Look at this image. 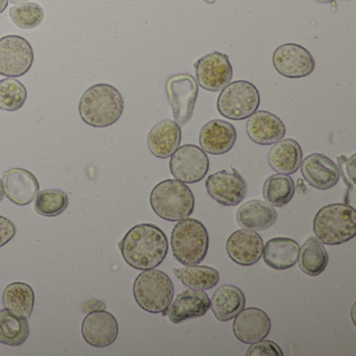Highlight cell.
I'll return each mask as SVG.
<instances>
[{"label": "cell", "instance_id": "6da1fadb", "mask_svg": "<svg viewBox=\"0 0 356 356\" xmlns=\"http://www.w3.org/2000/svg\"><path fill=\"white\" fill-rule=\"evenodd\" d=\"M120 249L129 266L139 270H152L159 266L168 255V237L155 225H137L124 235Z\"/></svg>", "mask_w": 356, "mask_h": 356}, {"label": "cell", "instance_id": "7a4b0ae2", "mask_svg": "<svg viewBox=\"0 0 356 356\" xmlns=\"http://www.w3.org/2000/svg\"><path fill=\"white\" fill-rule=\"evenodd\" d=\"M124 103L120 91L109 84H97L87 89L79 105L83 122L93 128H107L118 122Z\"/></svg>", "mask_w": 356, "mask_h": 356}, {"label": "cell", "instance_id": "3957f363", "mask_svg": "<svg viewBox=\"0 0 356 356\" xmlns=\"http://www.w3.org/2000/svg\"><path fill=\"white\" fill-rule=\"evenodd\" d=\"M314 232L327 245H341L356 235V211L348 204H331L314 216Z\"/></svg>", "mask_w": 356, "mask_h": 356}, {"label": "cell", "instance_id": "277c9868", "mask_svg": "<svg viewBox=\"0 0 356 356\" xmlns=\"http://www.w3.org/2000/svg\"><path fill=\"white\" fill-rule=\"evenodd\" d=\"M154 212L168 222L189 218L195 209V197L185 183L165 180L154 187L149 197Z\"/></svg>", "mask_w": 356, "mask_h": 356}, {"label": "cell", "instance_id": "5b68a950", "mask_svg": "<svg viewBox=\"0 0 356 356\" xmlns=\"http://www.w3.org/2000/svg\"><path fill=\"white\" fill-rule=\"evenodd\" d=\"M174 257L184 266L200 264L208 253L209 235L206 227L195 218L179 220L170 238Z\"/></svg>", "mask_w": 356, "mask_h": 356}, {"label": "cell", "instance_id": "8992f818", "mask_svg": "<svg viewBox=\"0 0 356 356\" xmlns=\"http://www.w3.org/2000/svg\"><path fill=\"white\" fill-rule=\"evenodd\" d=\"M133 293L137 304L149 314H161L174 298L172 279L159 270H143L135 279Z\"/></svg>", "mask_w": 356, "mask_h": 356}, {"label": "cell", "instance_id": "52a82bcc", "mask_svg": "<svg viewBox=\"0 0 356 356\" xmlns=\"http://www.w3.org/2000/svg\"><path fill=\"white\" fill-rule=\"evenodd\" d=\"M260 95L257 88L247 81H235L227 85L218 95V113L228 120H243L257 111Z\"/></svg>", "mask_w": 356, "mask_h": 356}, {"label": "cell", "instance_id": "ba28073f", "mask_svg": "<svg viewBox=\"0 0 356 356\" xmlns=\"http://www.w3.org/2000/svg\"><path fill=\"white\" fill-rule=\"evenodd\" d=\"M165 89L175 120L179 126H185L195 111L199 95L197 80L191 74H175L166 81Z\"/></svg>", "mask_w": 356, "mask_h": 356}, {"label": "cell", "instance_id": "9c48e42d", "mask_svg": "<svg viewBox=\"0 0 356 356\" xmlns=\"http://www.w3.org/2000/svg\"><path fill=\"white\" fill-rule=\"evenodd\" d=\"M34 63V51L24 37L9 35L0 39V74L19 78L30 72Z\"/></svg>", "mask_w": 356, "mask_h": 356}, {"label": "cell", "instance_id": "30bf717a", "mask_svg": "<svg viewBox=\"0 0 356 356\" xmlns=\"http://www.w3.org/2000/svg\"><path fill=\"white\" fill-rule=\"evenodd\" d=\"M170 157V172L181 182L187 184L200 182L209 170V158L197 145H182Z\"/></svg>", "mask_w": 356, "mask_h": 356}, {"label": "cell", "instance_id": "8fae6325", "mask_svg": "<svg viewBox=\"0 0 356 356\" xmlns=\"http://www.w3.org/2000/svg\"><path fill=\"white\" fill-rule=\"evenodd\" d=\"M273 65L284 78L302 79L310 76L316 68L312 54L299 44L286 43L273 54Z\"/></svg>", "mask_w": 356, "mask_h": 356}, {"label": "cell", "instance_id": "7c38bea8", "mask_svg": "<svg viewBox=\"0 0 356 356\" xmlns=\"http://www.w3.org/2000/svg\"><path fill=\"white\" fill-rule=\"evenodd\" d=\"M195 76L202 88L211 92L222 90L230 84L233 68L227 55L214 51L201 58L195 64Z\"/></svg>", "mask_w": 356, "mask_h": 356}, {"label": "cell", "instance_id": "4fadbf2b", "mask_svg": "<svg viewBox=\"0 0 356 356\" xmlns=\"http://www.w3.org/2000/svg\"><path fill=\"white\" fill-rule=\"evenodd\" d=\"M208 195L222 206L238 205L247 195L245 179L233 170V172L220 170L208 177L206 181Z\"/></svg>", "mask_w": 356, "mask_h": 356}, {"label": "cell", "instance_id": "5bb4252c", "mask_svg": "<svg viewBox=\"0 0 356 356\" xmlns=\"http://www.w3.org/2000/svg\"><path fill=\"white\" fill-rule=\"evenodd\" d=\"M300 168L306 182L318 191L332 188L341 179L337 164L323 154L308 156L302 160Z\"/></svg>", "mask_w": 356, "mask_h": 356}, {"label": "cell", "instance_id": "9a60e30c", "mask_svg": "<svg viewBox=\"0 0 356 356\" xmlns=\"http://www.w3.org/2000/svg\"><path fill=\"white\" fill-rule=\"evenodd\" d=\"M82 334L92 347H108L118 339V321L113 314L105 310L89 312L83 321Z\"/></svg>", "mask_w": 356, "mask_h": 356}, {"label": "cell", "instance_id": "2e32d148", "mask_svg": "<svg viewBox=\"0 0 356 356\" xmlns=\"http://www.w3.org/2000/svg\"><path fill=\"white\" fill-rule=\"evenodd\" d=\"M272 323L268 314L256 307L243 308L233 323V332L241 343L251 345L266 339L270 332Z\"/></svg>", "mask_w": 356, "mask_h": 356}, {"label": "cell", "instance_id": "e0dca14e", "mask_svg": "<svg viewBox=\"0 0 356 356\" xmlns=\"http://www.w3.org/2000/svg\"><path fill=\"white\" fill-rule=\"evenodd\" d=\"M226 249L229 257L235 264L243 266H253L261 258L264 241L256 231L241 229L230 235Z\"/></svg>", "mask_w": 356, "mask_h": 356}, {"label": "cell", "instance_id": "ac0fdd59", "mask_svg": "<svg viewBox=\"0 0 356 356\" xmlns=\"http://www.w3.org/2000/svg\"><path fill=\"white\" fill-rule=\"evenodd\" d=\"M209 308L210 300L205 291L189 289L179 293L163 314H168L172 324H180L205 316Z\"/></svg>", "mask_w": 356, "mask_h": 356}, {"label": "cell", "instance_id": "d6986e66", "mask_svg": "<svg viewBox=\"0 0 356 356\" xmlns=\"http://www.w3.org/2000/svg\"><path fill=\"white\" fill-rule=\"evenodd\" d=\"M5 193L18 206H26L36 199L40 184L33 172L24 168H11L3 174Z\"/></svg>", "mask_w": 356, "mask_h": 356}, {"label": "cell", "instance_id": "ffe728a7", "mask_svg": "<svg viewBox=\"0 0 356 356\" xmlns=\"http://www.w3.org/2000/svg\"><path fill=\"white\" fill-rule=\"evenodd\" d=\"M236 129L230 122L214 120L207 122L200 132V145L205 153L222 155L234 147Z\"/></svg>", "mask_w": 356, "mask_h": 356}, {"label": "cell", "instance_id": "44dd1931", "mask_svg": "<svg viewBox=\"0 0 356 356\" xmlns=\"http://www.w3.org/2000/svg\"><path fill=\"white\" fill-rule=\"evenodd\" d=\"M285 132L282 120L270 112L256 111L248 118V136L257 145H274L284 137Z\"/></svg>", "mask_w": 356, "mask_h": 356}, {"label": "cell", "instance_id": "7402d4cb", "mask_svg": "<svg viewBox=\"0 0 356 356\" xmlns=\"http://www.w3.org/2000/svg\"><path fill=\"white\" fill-rule=\"evenodd\" d=\"M181 139V127L176 122L164 120L149 131L147 147L155 157L168 159L178 149Z\"/></svg>", "mask_w": 356, "mask_h": 356}, {"label": "cell", "instance_id": "603a6c76", "mask_svg": "<svg viewBox=\"0 0 356 356\" xmlns=\"http://www.w3.org/2000/svg\"><path fill=\"white\" fill-rule=\"evenodd\" d=\"M278 213L268 202L251 200L243 204L236 212V222L243 229L264 231L276 222Z\"/></svg>", "mask_w": 356, "mask_h": 356}, {"label": "cell", "instance_id": "cb8c5ba5", "mask_svg": "<svg viewBox=\"0 0 356 356\" xmlns=\"http://www.w3.org/2000/svg\"><path fill=\"white\" fill-rule=\"evenodd\" d=\"M299 243L287 237L270 239L262 250L264 262L273 270H283L293 268L299 257Z\"/></svg>", "mask_w": 356, "mask_h": 356}, {"label": "cell", "instance_id": "d4e9b609", "mask_svg": "<svg viewBox=\"0 0 356 356\" xmlns=\"http://www.w3.org/2000/svg\"><path fill=\"white\" fill-rule=\"evenodd\" d=\"M268 160L270 168L278 174L293 175L301 165L303 152L293 139H281L268 152Z\"/></svg>", "mask_w": 356, "mask_h": 356}, {"label": "cell", "instance_id": "484cf974", "mask_svg": "<svg viewBox=\"0 0 356 356\" xmlns=\"http://www.w3.org/2000/svg\"><path fill=\"white\" fill-rule=\"evenodd\" d=\"M212 312L220 322L234 318L245 306V293L235 285L225 284L216 289L210 300Z\"/></svg>", "mask_w": 356, "mask_h": 356}, {"label": "cell", "instance_id": "4316f807", "mask_svg": "<svg viewBox=\"0 0 356 356\" xmlns=\"http://www.w3.org/2000/svg\"><path fill=\"white\" fill-rule=\"evenodd\" d=\"M298 262L304 274L310 277L320 276L328 266V252L316 237H309L300 249Z\"/></svg>", "mask_w": 356, "mask_h": 356}, {"label": "cell", "instance_id": "83f0119b", "mask_svg": "<svg viewBox=\"0 0 356 356\" xmlns=\"http://www.w3.org/2000/svg\"><path fill=\"white\" fill-rule=\"evenodd\" d=\"M3 305L14 316L30 318L35 305V293L30 285L14 282L8 285L3 291Z\"/></svg>", "mask_w": 356, "mask_h": 356}, {"label": "cell", "instance_id": "f1b7e54d", "mask_svg": "<svg viewBox=\"0 0 356 356\" xmlns=\"http://www.w3.org/2000/svg\"><path fill=\"white\" fill-rule=\"evenodd\" d=\"M296 187L289 175L277 174L268 177L264 184V200L273 207H283L293 200Z\"/></svg>", "mask_w": 356, "mask_h": 356}, {"label": "cell", "instance_id": "f546056e", "mask_svg": "<svg viewBox=\"0 0 356 356\" xmlns=\"http://www.w3.org/2000/svg\"><path fill=\"white\" fill-rule=\"evenodd\" d=\"M174 272L183 285L188 289L207 291L213 289L220 281V273L207 266L193 264L179 270L176 268Z\"/></svg>", "mask_w": 356, "mask_h": 356}, {"label": "cell", "instance_id": "4dcf8cb0", "mask_svg": "<svg viewBox=\"0 0 356 356\" xmlns=\"http://www.w3.org/2000/svg\"><path fill=\"white\" fill-rule=\"evenodd\" d=\"M30 337L28 318L14 316L8 309L0 310V343L22 346Z\"/></svg>", "mask_w": 356, "mask_h": 356}, {"label": "cell", "instance_id": "1f68e13d", "mask_svg": "<svg viewBox=\"0 0 356 356\" xmlns=\"http://www.w3.org/2000/svg\"><path fill=\"white\" fill-rule=\"evenodd\" d=\"M70 200L67 193L59 189L39 191L35 199V210L45 218L60 216L67 209Z\"/></svg>", "mask_w": 356, "mask_h": 356}, {"label": "cell", "instance_id": "d6a6232c", "mask_svg": "<svg viewBox=\"0 0 356 356\" xmlns=\"http://www.w3.org/2000/svg\"><path fill=\"white\" fill-rule=\"evenodd\" d=\"M28 99L26 87L13 78L0 81V110L7 112L18 111L24 107Z\"/></svg>", "mask_w": 356, "mask_h": 356}, {"label": "cell", "instance_id": "836d02e7", "mask_svg": "<svg viewBox=\"0 0 356 356\" xmlns=\"http://www.w3.org/2000/svg\"><path fill=\"white\" fill-rule=\"evenodd\" d=\"M10 18L18 28L33 30L44 19V10L38 3H20L10 9Z\"/></svg>", "mask_w": 356, "mask_h": 356}, {"label": "cell", "instance_id": "e575fe53", "mask_svg": "<svg viewBox=\"0 0 356 356\" xmlns=\"http://www.w3.org/2000/svg\"><path fill=\"white\" fill-rule=\"evenodd\" d=\"M247 356H283V351L275 341H261L251 343V347L248 349Z\"/></svg>", "mask_w": 356, "mask_h": 356}, {"label": "cell", "instance_id": "d590c367", "mask_svg": "<svg viewBox=\"0 0 356 356\" xmlns=\"http://www.w3.org/2000/svg\"><path fill=\"white\" fill-rule=\"evenodd\" d=\"M355 154L350 158L345 157V156L337 157L341 177H343L345 182L350 187L355 186Z\"/></svg>", "mask_w": 356, "mask_h": 356}, {"label": "cell", "instance_id": "8d00e7d4", "mask_svg": "<svg viewBox=\"0 0 356 356\" xmlns=\"http://www.w3.org/2000/svg\"><path fill=\"white\" fill-rule=\"evenodd\" d=\"M16 228L9 218L0 216V248L7 245L15 237Z\"/></svg>", "mask_w": 356, "mask_h": 356}, {"label": "cell", "instance_id": "74e56055", "mask_svg": "<svg viewBox=\"0 0 356 356\" xmlns=\"http://www.w3.org/2000/svg\"><path fill=\"white\" fill-rule=\"evenodd\" d=\"M106 308V304L99 300H90L84 305V312H92L97 310H104Z\"/></svg>", "mask_w": 356, "mask_h": 356}, {"label": "cell", "instance_id": "f35d334b", "mask_svg": "<svg viewBox=\"0 0 356 356\" xmlns=\"http://www.w3.org/2000/svg\"><path fill=\"white\" fill-rule=\"evenodd\" d=\"M9 5V0H0V14L3 13Z\"/></svg>", "mask_w": 356, "mask_h": 356}, {"label": "cell", "instance_id": "ab89813d", "mask_svg": "<svg viewBox=\"0 0 356 356\" xmlns=\"http://www.w3.org/2000/svg\"><path fill=\"white\" fill-rule=\"evenodd\" d=\"M5 187H3V182L0 179V202L3 201V197H5Z\"/></svg>", "mask_w": 356, "mask_h": 356}, {"label": "cell", "instance_id": "60d3db41", "mask_svg": "<svg viewBox=\"0 0 356 356\" xmlns=\"http://www.w3.org/2000/svg\"><path fill=\"white\" fill-rule=\"evenodd\" d=\"M29 0H10V3L13 5H20V3H28Z\"/></svg>", "mask_w": 356, "mask_h": 356}, {"label": "cell", "instance_id": "b9f144b4", "mask_svg": "<svg viewBox=\"0 0 356 356\" xmlns=\"http://www.w3.org/2000/svg\"><path fill=\"white\" fill-rule=\"evenodd\" d=\"M316 1H318V3H333L334 0H316Z\"/></svg>", "mask_w": 356, "mask_h": 356}, {"label": "cell", "instance_id": "7bdbcfd3", "mask_svg": "<svg viewBox=\"0 0 356 356\" xmlns=\"http://www.w3.org/2000/svg\"><path fill=\"white\" fill-rule=\"evenodd\" d=\"M354 307H355V304H353V307H352V320H353V323L355 324V320H354Z\"/></svg>", "mask_w": 356, "mask_h": 356}]
</instances>
